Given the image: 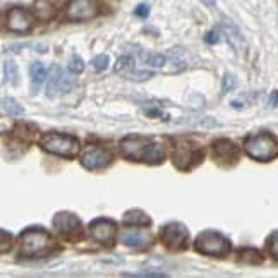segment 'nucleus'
<instances>
[{
	"instance_id": "33",
	"label": "nucleus",
	"mask_w": 278,
	"mask_h": 278,
	"mask_svg": "<svg viewBox=\"0 0 278 278\" xmlns=\"http://www.w3.org/2000/svg\"><path fill=\"white\" fill-rule=\"evenodd\" d=\"M270 105H278V91H273V94L270 96Z\"/></svg>"
},
{
	"instance_id": "6",
	"label": "nucleus",
	"mask_w": 278,
	"mask_h": 278,
	"mask_svg": "<svg viewBox=\"0 0 278 278\" xmlns=\"http://www.w3.org/2000/svg\"><path fill=\"white\" fill-rule=\"evenodd\" d=\"M160 239L165 244L167 249L170 251H184L187 247L189 240V232L182 223L179 222H170L160 232Z\"/></svg>"
},
{
	"instance_id": "17",
	"label": "nucleus",
	"mask_w": 278,
	"mask_h": 278,
	"mask_svg": "<svg viewBox=\"0 0 278 278\" xmlns=\"http://www.w3.org/2000/svg\"><path fill=\"white\" fill-rule=\"evenodd\" d=\"M29 76H31V83H33V93H36L40 88V84L45 81L46 78V69L42 62H35L29 69Z\"/></svg>"
},
{
	"instance_id": "8",
	"label": "nucleus",
	"mask_w": 278,
	"mask_h": 278,
	"mask_svg": "<svg viewBox=\"0 0 278 278\" xmlns=\"http://www.w3.org/2000/svg\"><path fill=\"white\" fill-rule=\"evenodd\" d=\"M98 14V3L94 0H69L65 7V17L69 21H88Z\"/></svg>"
},
{
	"instance_id": "20",
	"label": "nucleus",
	"mask_w": 278,
	"mask_h": 278,
	"mask_svg": "<svg viewBox=\"0 0 278 278\" xmlns=\"http://www.w3.org/2000/svg\"><path fill=\"white\" fill-rule=\"evenodd\" d=\"M17 78H19V72H17V65L12 60L3 62V81L9 84H17Z\"/></svg>"
},
{
	"instance_id": "34",
	"label": "nucleus",
	"mask_w": 278,
	"mask_h": 278,
	"mask_svg": "<svg viewBox=\"0 0 278 278\" xmlns=\"http://www.w3.org/2000/svg\"><path fill=\"white\" fill-rule=\"evenodd\" d=\"M206 7H215V0H201Z\"/></svg>"
},
{
	"instance_id": "27",
	"label": "nucleus",
	"mask_w": 278,
	"mask_h": 278,
	"mask_svg": "<svg viewBox=\"0 0 278 278\" xmlns=\"http://www.w3.org/2000/svg\"><path fill=\"white\" fill-rule=\"evenodd\" d=\"M0 235H2V246H0V252H2V254H5V252L10 249V246H12V237H10V233L7 232L5 229L0 230Z\"/></svg>"
},
{
	"instance_id": "23",
	"label": "nucleus",
	"mask_w": 278,
	"mask_h": 278,
	"mask_svg": "<svg viewBox=\"0 0 278 278\" xmlns=\"http://www.w3.org/2000/svg\"><path fill=\"white\" fill-rule=\"evenodd\" d=\"M142 57H144L146 64H149L151 67H162L165 64V57L160 53H144Z\"/></svg>"
},
{
	"instance_id": "5",
	"label": "nucleus",
	"mask_w": 278,
	"mask_h": 278,
	"mask_svg": "<svg viewBox=\"0 0 278 278\" xmlns=\"http://www.w3.org/2000/svg\"><path fill=\"white\" fill-rule=\"evenodd\" d=\"M196 251L206 256H218V258H222V256L229 254L230 242L220 232L204 230L196 239Z\"/></svg>"
},
{
	"instance_id": "16",
	"label": "nucleus",
	"mask_w": 278,
	"mask_h": 278,
	"mask_svg": "<svg viewBox=\"0 0 278 278\" xmlns=\"http://www.w3.org/2000/svg\"><path fill=\"white\" fill-rule=\"evenodd\" d=\"M124 223L126 225H133V227H146L151 223L149 217L141 210H131L124 215Z\"/></svg>"
},
{
	"instance_id": "28",
	"label": "nucleus",
	"mask_w": 278,
	"mask_h": 278,
	"mask_svg": "<svg viewBox=\"0 0 278 278\" xmlns=\"http://www.w3.org/2000/svg\"><path fill=\"white\" fill-rule=\"evenodd\" d=\"M233 88H235V78H233L232 74H225L223 84H222V91L223 93H229V91H232Z\"/></svg>"
},
{
	"instance_id": "31",
	"label": "nucleus",
	"mask_w": 278,
	"mask_h": 278,
	"mask_svg": "<svg viewBox=\"0 0 278 278\" xmlns=\"http://www.w3.org/2000/svg\"><path fill=\"white\" fill-rule=\"evenodd\" d=\"M153 78V72H136V74H129V79H134V81H144V79Z\"/></svg>"
},
{
	"instance_id": "32",
	"label": "nucleus",
	"mask_w": 278,
	"mask_h": 278,
	"mask_svg": "<svg viewBox=\"0 0 278 278\" xmlns=\"http://www.w3.org/2000/svg\"><path fill=\"white\" fill-rule=\"evenodd\" d=\"M127 277H149V278H163L165 275L160 272H142V273H133V275H127Z\"/></svg>"
},
{
	"instance_id": "15",
	"label": "nucleus",
	"mask_w": 278,
	"mask_h": 278,
	"mask_svg": "<svg viewBox=\"0 0 278 278\" xmlns=\"http://www.w3.org/2000/svg\"><path fill=\"white\" fill-rule=\"evenodd\" d=\"M62 79H64V71L58 65H53L50 69V78H48V84H46V94L48 96H55L57 93H60Z\"/></svg>"
},
{
	"instance_id": "19",
	"label": "nucleus",
	"mask_w": 278,
	"mask_h": 278,
	"mask_svg": "<svg viewBox=\"0 0 278 278\" xmlns=\"http://www.w3.org/2000/svg\"><path fill=\"white\" fill-rule=\"evenodd\" d=\"M2 110L12 117H21L24 113V108L14 98H2Z\"/></svg>"
},
{
	"instance_id": "4",
	"label": "nucleus",
	"mask_w": 278,
	"mask_h": 278,
	"mask_svg": "<svg viewBox=\"0 0 278 278\" xmlns=\"http://www.w3.org/2000/svg\"><path fill=\"white\" fill-rule=\"evenodd\" d=\"M42 146L46 151L58 156H67L72 158L79 153V141L78 138L69 136V134H57L50 133L42 138Z\"/></svg>"
},
{
	"instance_id": "29",
	"label": "nucleus",
	"mask_w": 278,
	"mask_h": 278,
	"mask_svg": "<svg viewBox=\"0 0 278 278\" xmlns=\"http://www.w3.org/2000/svg\"><path fill=\"white\" fill-rule=\"evenodd\" d=\"M220 29H211L210 33H208L206 36H204V40H206V43H210V45H213V43H218L220 42Z\"/></svg>"
},
{
	"instance_id": "24",
	"label": "nucleus",
	"mask_w": 278,
	"mask_h": 278,
	"mask_svg": "<svg viewBox=\"0 0 278 278\" xmlns=\"http://www.w3.org/2000/svg\"><path fill=\"white\" fill-rule=\"evenodd\" d=\"M69 71L72 72V74H81L84 71V62L83 58L79 55H72L71 62H69Z\"/></svg>"
},
{
	"instance_id": "22",
	"label": "nucleus",
	"mask_w": 278,
	"mask_h": 278,
	"mask_svg": "<svg viewBox=\"0 0 278 278\" xmlns=\"http://www.w3.org/2000/svg\"><path fill=\"white\" fill-rule=\"evenodd\" d=\"M129 69H134V58L129 55H124L117 60L115 64V71L117 72H124V71H129Z\"/></svg>"
},
{
	"instance_id": "14",
	"label": "nucleus",
	"mask_w": 278,
	"mask_h": 278,
	"mask_svg": "<svg viewBox=\"0 0 278 278\" xmlns=\"http://www.w3.org/2000/svg\"><path fill=\"white\" fill-rule=\"evenodd\" d=\"M120 240H122L126 246L129 247H144L149 244V235L144 232H139V230H127L120 235Z\"/></svg>"
},
{
	"instance_id": "12",
	"label": "nucleus",
	"mask_w": 278,
	"mask_h": 278,
	"mask_svg": "<svg viewBox=\"0 0 278 278\" xmlns=\"http://www.w3.org/2000/svg\"><path fill=\"white\" fill-rule=\"evenodd\" d=\"M33 26V16L26 9L14 7L7 14V28L14 33H26Z\"/></svg>"
},
{
	"instance_id": "21",
	"label": "nucleus",
	"mask_w": 278,
	"mask_h": 278,
	"mask_svg": "<svg viewBox=\"0 0 278 278\" xmlns=\"http://www.w3.org/2000/svg\"><path fill=\"white\" fill-rule=\"evenodd\" d=\"M240 254V261L242 263H249V265H259V263L263 261L261 258V252H259L258 249H242L239 252Z\"/></svg>"
},
{
	"instance_id": "2",
	"label": "nucleus",
	"mask_w": 278,
	"mask_h": 278,
	"mask_svg": "<svg viewBox=\"0 0 278 278\" xmlns=\"http://www.w3.org/2000/svg\"><path fill=\"white\" fill-rule=\"evenodd\" d=\"M53 246L55 242L52 235L40 227H31L21 233V254L26 258H40L48 254Z\"/></svg>"
},
{
	"instance_id": "9",
	"label": "nucleus",
	"mask_w": 278,
	"mask_h": 278,
	"mask_svg": "<svg viewBox=\"0 0 278 278\" xmlns=\"http://www.w3.org/2000/svg\"><path fill=\"white\" fill-rule=\"evenodd\" d=\"M53 229L65 239H74L81 235V220L74 213L60 211L53 217Z\"/></svg>"
},
{
	"instance_id": "25",
	"label": "nucleus",
	"mask_w": 278,
	"mask_h": 278,
	"mask_svg": "<svg viewBox=\"0 0 278 278\" xmlns=\"http://www.w3.org/2000/svg\"><path fill=\"white\" fill-rule=\"evenodd\" d=\"M108 64H110V58H108V55H105V53L96 55L93 58V67L96 69V71H105V69L108 67Z\"/></svg>"
},
{
	"instance_id": "3",
	"label": "nucleus",
	"mask_w": 278,
	"mask_h": 278,
	"mask_svg": "<svg viewBox=\"0 0 278 278\" xmlns=\"http://www.w3.org/2000/svg\"><path fill=\"white\" fill-rule=\"evenodd\" d=\"M244 149L251 158L259 162H270L278 155V142L272 134L261 133L247 138L244 142Z\"/></svg>"
},
{
	"instance_id": "18",
	"label": "nucleus",
	"mask_w": 278,
	"mask_h": 278,
	"mask_svg": "<svg viewBox=\"0 0 278 278\" xmlns=\"http://www.w3.org/2000/svg\"><path fill=\"white\" fill-rule=\"evenodd\" d=\"M222 29H223V33L227 35V38L230 40V43H232L235 48H240V46H242V36H240L239 29L233 26L232 23L225 21V23L222 24Z\"/></svg>"
},
{
	"instance_id": "11",
	"label": "nucleus",
	"mask_w": 278,
	"mask_h": 278,
	"mask_svg": "<svg viewBox=\"0 0 278 278\" xmlns=\"http://www.w3.org/2000/svg\"><path fill=\"white\" fill-rule=\"evenodd\" d=\"M239 158V149L229 139H218L213 142V160L223 167L233 165Z\"/></svg>"
},
{
	"instance_id": "30",
	"label": "nucleus",
	"mask_w": 278,
	"mask_h": 278,
	"mask_svg": "<svg viewBox=\"0 0 278 278\" xmlns=\"http://www.w3.org/2000/svg\"><path fill=\"white\" fill-rule=\"evenodd\" d=\"M136 16L138 17H141V19H144V17H148V14H149V5L148 3H139V5L136 7Z\"/></svg>"
},
{
	"instance_id": "26",
	"label": "nucleus",
	"mask_w": 278,
	"mask_h": 278,
	"mask_svg": "<svg viewBox=\"0 0 278 278\" xmlns=\"http://www.w3.org/2000/svg\"><path fill=\"white\" fill-rule=\"evenodd\" d=\"M268 251L273 258L278 259V230H275V232L268 237Z\"/></svg>"
},
{
	"instance_id": "13",
	"label": "nucleus",
	"mask_w": 278,
	"mask_h": 278,
	"mask_svg": "<svg viewBox=\"0 0 278 278\" xmlns=\"http://www.w3.org/2000/svg\"><path fill=\"white\" fill-rule=\"evenodd\" d=\"M110 160H112L110 153L101 148H90L81 156L83 167L88 168V170H98V168L107 167L110 163Z\"/></svg>"
},
{
	"instance_id": "10",
	"label": "nucleus",
	"mask_w": 278,
	"mask_h": 278,
	"mask_svg": "<svg viewBox=\"0 0 278 278\" xmlns=\"http://www.w3.org/2000/svg\"><path fill=\"white\" fill-rule=\"evenodd\" d=\"M90 232L94 240L105 246H112L117 237V225L115 222L107 220V218H96L90 223Z\"/></svg>"
},
{
	"instance_id": "7",
	"label": "nucleus",
	"mask_w": 278,
	"mask_h": 278,
	"mask_svg": "<svg viewBox=\"0 0 278 278\" xmlns=\"http://www.w3.org/2000/svg\"><path fill=\"white\" fill-rule=\"evenodd\" d=\"M203 158V151L194 148L191 142H187L185 139H177L174 146V151H172V162L175 163V167L182 168V170H187L194 163H197Z\"/></svg>"
},
{
	"instance_id": "1",
	"label": "nucleus",
	"mask_w": 278,
	"mask_h": 278,
	"mask_svg": "<svg viewBox=\"0 0 278 278\" xmlns=\"http://www.w3.org/2000/svg\"><path fill=\"white\" fill-rule=\"evenodd\" d=\"M120 151L126 158L136 160V162L162 163L163 158H165V149H163L162 144L141 136L124 138L122 142H120Z\"/></svg>"
}]
</instances>
